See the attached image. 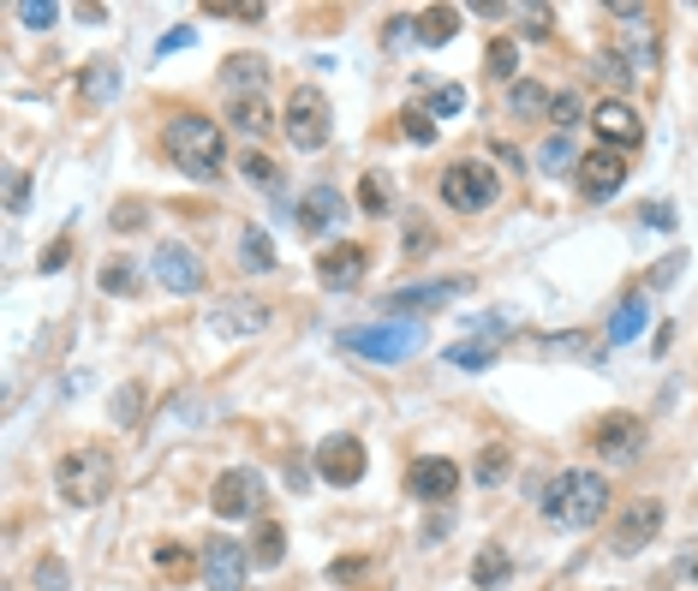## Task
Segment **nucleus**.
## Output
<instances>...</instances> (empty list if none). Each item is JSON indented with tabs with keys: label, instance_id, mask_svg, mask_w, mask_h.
<instances>
[{
	"label": "nucleus",
	"instance_id": "cd10ccee",
	"mask_svg": "<svg viewBox=\"0 0 698 591\" xmlns=\"http://www.w3.org/2000/svg\"><path fill=\"white\" fill-rule=\"evenodd\" d=\"M538 161H543V173H579V149H574V137H567V132L543 137Z\"/></svg>",
	"mask_w": 698,
	"mask_h": 591
},
{
	"label": "nucleus",
	"instance_id": "c85d7f7f",
	"mask_svg": "<svg viewBox=\"0 0 698 591\" xmlns=\"http://www.w3.org/2000/svg\"><path fill=\"white\" fill-rule=\"evenodd\" d=\"M79 91L91 96V102H108V96L120 91V67H113V60H91L84 79H79Z\"/></svg>",
	"mask_w": 698,
	"mask_h": 591
},
{
	"label": "nucleus",
	"instance_id": "473e14b6",
	"mask_svg": "<svg viewBox=\"0 0 698 591\" xmlns=\"http://www.w3.org/2000/svg\"><path fill=\"white\" fill-rule=\"evenodd\" d=\"M144 400H149L144 383H125L120 395H113V424H120V431H132V424L144 419Z\"/></svg>",
	"mask_w": 698,
	"mask_h": 591
},
{
	"label": "nucleus",
	"instance_id": "f257e3e1",
	"mask_svg": "<svg viewBox=\"0 0 698 591\" xmlns=\"http://www.w3.org/2000/svg\"><path fill=\"white\" fill-rule=\"evenodd\" d=\"M609 514V478L603 472H586V467H567L550 478L543 490V520L550 526H567V532H586Z\"/></svg>",
	"mask_w": 698,
	"mask_h": 591
},
{
	"label": "nucleus",
	"instance_id": "9d476101",
	"mask_svg": "<svg viewBox=\"0 0 698 591\" xmlns=\"http://www.w3.org/2000/svg\"><path fill=\"white\" fill-rule=\"evenodd\" d=\"M621 185H627V156H621V149H591V156H579V192H586L591 204H609Z\"/></svg>",
	"mask_w": 698,
	"mask_h": 591
},
{
	"label": "nucleus",
	"instance_id": "c756f323",
	"mask_svg": "<svg viewBox=\"0 0 698 591\" xmlns=\"http://www.w3.org/2000/svg\"><path fill=\"white\" fill-rule=\"evenodd\" d=\"M239 257H245L251 275H269V269H275V245H269V233H263V228H245V233H239Z\"/></svg>",
	"mask_w": 698,
	"mask_h": 591
},
{
	"label": "nucleus",
	"instance_id": "39448f33",
	"mask_svg": "<svg viewBox=\"0 0 698 591\" xmlns=\"http://www.w3.org/2000/svg\"><path fill=\"white\" fill-rule=\"evenodd\" d=\"M502 192L496 168L490 161H454V168H442V204L460 209V216H478V209H490Z\"/></svg>",
	"mask_w": 698,
	"mask_h": 591
},
{
	"label": "nucleus",
	"instance_id": "f704fd0d",
	"mask_svg": "<svg viewBox=\"0 0 698 591\" xmlns=\"http://www.w3.org/2000/svg\"><path fill=\"white\" fill-rule=\"evenodd\" d=\"M507 467H514V460H507V448H502V443H490L484 455H478V484H502Z\"/></svg>",
	"mask_w": 698,
	"mask_h": 591
},
{
	"label": "nucleus",
	"instance_id": "1a4fd4ad",
	"mask_svg": "<svg viewBox=\"0 0 698 591\" xmlns=\"http://www.w3.org/2000/svg\"><path fill=\"white\" fill-rule=\"evenodd\" d=\"M364 443L359 436H328L323 448H316V472H323V484H335V490H352L364 478Z\"/></svg>",
	"mask_w": 698,
	"mask_h": 591
},
{
	"label": "nucleus",
	"instance_id": "aec40b11",
	"mask_svg": "<svg viewBox=\"0 0 698 591\" xmlns=\"http://www.w3.org/2000/svg\"><path fill=\"white\" fill-rule=\"evenodd\" d=\"M233 132H245V137H269L275 125H281V114H275L269 102H263V96H233Z\"/></svg>",
	"mask_w": 698,
	"mask_h": 591
},
{
	"label": "nucleus",
	"instance_id": "4be33fe9",
	"mask_svg": "<svg viewBox=\"0 0 698 591\" xmlns=\"http://www.w3.org/2000/svg\"><path fill=\"white\" fill-rule=\"evenodd\" d=\"M101 293H113V299H137V293H144L137 263L132 257H108V263H101Z\"/></svg>",
	"mask_w": 698,
	"mask_h": 591
},
{
	"label": "nucleus",
	"instance_id": "a18cd8bd",
	"mask_svg": "<svg viewBox=\"0 0 698 591\" xmlns=\"http://www.w3.org/2000/svg\"><path fill=\"white\" fill-rule=\"evenodd\" d=\"M24 197H31V180H24V173H12V180H7V209H12V216L24 209Z\"/></svg>",
	"mask_w": 698,
	"mask_h": 591
},
{
	"label": "nucleus",
	"instance_id": "58836bf2",
	"mask_svg": "<svg viewBox=\"0 0 698 591\" xmlns=\"http://www.w3.org/2000/svg\"><path fill=\"white\" fill-rule=\"evenodd\" d=\"M406 137H412V144H436V120H430V114H418V108H406Z\"/></svg>",
	"mask_w": 698,
	"mask_h": 591
},
{
	"label": "nucleus",
	"instance_id": "0eeeda50",
	"mask_svg": "<svg viewBox=\"0 0 698 591\" xmlns=\"http://www.w3.org/2000/svg\"><path fill=\"white\" fill-rule=\"evenodd\" d=\"M263 478L251 472V467H227L221 478H215V490H209V508L221 514V520H257L263 514Z\"/></svg>",
	"mask_w": 698,
	"mask_h": 591
},
{
	"label": "nucleus",
	"instance_id": "09e8293b",
	"mask_svg": "<svg viewBox=\"0 0 698 591\" xmlns=\"http://www.w3.org/2000/svg\"><path fill=\"white\" fill-rule=\"evenodd\" d=\"M137 221H144V209H137V204H120V209H113V228H120V233H132Z\"/></svg>",
	"mask_w": 698,
	"mask_h": 591
},
{
	"label": "nucleus",
	"instance_id": "ea45409f",
	"mask_svg": "<svg viewBox=\"0 0 698 591\" xmlns=\"http://www.w3.org/2000/svg\"><path fill=\"white\" fill-rule=\"evenodd\" d=\"M519 31L538 43V36H550V7H519Z\"/></svg>",
	"mask_w": 698,
	"mask_h": 591
},
{
	"label": "nucleus",
	"instance_id": "c03bdc74",
	"mask_svg": "<svg viewBox=\"0 0 698 591\" xmlns=\"http://www.w3.org/2000/svg\"><path fill=\"white\" fill-rule=\"evenodd\" d=\"M639 216H645V228H663V233L675 228V209H669V204H645Z\"/></svg>",
	"mask_w": 698,
	"mask_h": 591
},
{
	"label": "nucleus",
	"instance_id": "f8f14e48",
	"mask_svg": "<svg viewBox=\"0 0 698 591\" xmlns=\"http://www.w3.org/2000/svg\"><path fill=\"white\" fill-rule=\"evenodd\" d=\"M156 281L168 287V293H197L203 287V257L192 245H180V239H168V245L156 251Z\"/></svg>",
	"mask_w": 698,
	"mask_h": 591
},
{
	"label": "nucleus",
	"instance_id": "49530a36",
	"mask_svg": "<svg viewBox=\"0 0 698 591\" xmlns=\"http://www.w3.org/2000/svg\"><path fill=\"white\" fill-rule=\"evenodd\" d=\"M67 257H72V239H55V245H48V257H43V269H48V275L67 269Z\"/></svg>",
	"mask_w": 698,
	"mask_h": 591
},
{
	"label": "nucleus",
	"instance_id": "20e7f679",
	"mask_svg": "<svg viewBox=\"0 0 698 591\" xmlns=\"http://www.w3.org/2000/svg\"><path fill=\"white\" fill-rule=\"evenodd\" d=\"M340 347L347 353H364L371 364H400L424 347V323L418 317H383L371 329H340Z\"/></svg>",
	"mask_w": 698,
	"mask_h": 591
},
{
	"label": "nucleus",
	"instance_id": "c9c22d12",
	"mask_svg": "<svg viewBox=\"0 0 698 591\" xmlns=\"http://www.w3.org/2000/svg\"><path fill=\"white\" fill-rule=\"evenodd\" d=\"M239 168H245V180H251V185H263V192H275V185H281V168H275L269 156H245Z\"/></svg>",
	"mask_w": 698,
	"mask_h": 591
},
{
	"label": "nucleus",
	"instance_id": "a211bd4d",
	"mask_svg": "<svg viewBox=\"0 0 698 591\" xmlns=\"http://www.w3.org/2000/svg\"><path fill=\"white\" fill-rule=\"evenodd\" d=\"M215 329L221 335H257V329H269V305H263V299H227V305L215 311Z\"/></svg>",
	"mask_w": 698,
	"mask_h": 591
},
{
	"label": "nucleus",
	"instance_id": "8fccbe9b",
	"mask_svg": "<svg viewBox=\"0 0 698 591\" xmlns=\"http://www.w3.org/2000/svg\"><path fill=\"white\" fill-rule=\"evenodd\" d=\"M185 43H192V24H180V31L161 36V55H173V48H185Z\"/></svg>",
	"mask_w": 698,
	"mask_h": 591
},
{
	"label": "nucleus",
	"instance_id": "ddd939ff",
	"mask_svg": "<svg viewBox=\"0 0 698 591\" xmlns=\"http://www.w3.org/2000/svg\"><path fill=\"white\" fill-rule=\"evenodd\" d=\"M364 263H371V251L364 245H328L323 257H316V275H323V287H335V293H347V287L364 281Z\"/></svg>",
	"mask_w": 698,
	"mask_h": 591
},
{
	"label": "nucleus",
	"instance_id": "393cba45",
	"mask_svg": "<svg viewBox=\"0 0 698 591\" xmlns=\"http://www.w3.org/2000/svg\"><path fill=\"white\" fill-rule=\"evenodd\" d=\"M555 108V96H543L538 84H507V114L514 120H538V114H550Z\"/></svg>",
	"mask_w": 698,
	"mask_h": 591
},
{
	"label": "nucleus",
	"instance_id": "dca6fc26",
	"mask_svg": "<svg viewBox=\"0 0 698 591\" xmlns=\"http://www.w3.org/2000/svg\"><path fill=\"white\" fill-rule=\"evenodd\" d=\"M591 125H598V132L609 137V144H621V156L645 144V125H639V114H633L627 102H615V96H609V102H598V114H591Z\"/></svg>",
	"mask_w": 698,
	"mask_h": 591
},
{
	"label": "nucleus",
	"instance_id": "bb28decb",
	"mask_svg": "<svg viewBox=\"0 0 698 591\" xmlns=\"http://www.w3.org/2000/svg\"><path fill=\"white\" fill-rule=\"evenodd\" d=\"M507 574H514V556H507V550H496V544H490L484 556L472 562V586H478V591H496Z\"/></svg>",
	"mask_w": 698,
	"mask_h": 591
},
{
	"label": "nucleus",
	"instance_id": "2f4dec72",
	"mask_svg": "<svg viewBox=\"0 0 698 591\" xmlns=\"http://www.w3.org/2000/svg\"><path fill=\"white\" fill-rule=\"evenodd\" d=\"M359 209L364 216H388V209H395V192H388L383 173H364L359 180Z\"/></svg>",
	"mask_w": 698,
	"mask_h": 591
},
{
	"label": "nucleus",
	"instance_id": "e433bc0d",
	"mask_svg": "<svg viewBox=\"0 0 698 591\" xmlns=\"http://www.w3.org/2000/svg\"><path fill=\"white\" fill-rule=\"evenodd\" d=\"M36 591H67V562H60V556L36 562Z\"/></svg>",
	"mask_w": 698,
	"mask_h": 591
},
{
	"label": "nucleus",
	"instance_id": "2eb2a0df",
	"mask_svg": "<svg viewBox=\"0 0 698 591\" xmlns=\"http://www.w3.org/2000/svg\"><path fill=\"white\" fill-rule=\"evenodd\" d=\"M406 484H412L418 502H454V490H460V467H454V460H418V467L406 472Z\"/></svg>",
	"mask_w": 698,
	"mask_h": 591
},
{
	"label": "nucleus",
	"instance_id": "412c9836",
	"mask_svg": "<svg viewBox=\"0 0 698 591\" xmlns=\"http://www.w3.org/2000/svg\"><path fill=\"white\" fill-rule=\"evenodd\" d=\"M454 31H460V12H454V7H430L424 19H412V36H418L424 48L454 43Z\"/></svg>",
	"mask_w": 698,
	"mask_h": 591
},
{
	"label": "nucleus",
	"instance_id": "9b49d317",
	"mask_svg": "<svg viewBox=\"0 0 698 591\" xmlns=\"http://www.w3.org/2000/svg\"><path fill=\"white\" fill-rule=\"evenodd\" d=\"M245 544H233V538H209L203 544V580H209V591H245Z\"/></svg>",
	"mask_w": 698,
	"mask_h": 591
},
{
	"label": "nucleus",
	"instance_id": "a878e982",
	"mask_svg": "<svg viewBox=\"0 0 698 591\" xmlns=\"http://www.w3.org/2000/svg\"><path fill=\"white\" fill-rule=\"evenodd\" d=\"M281 556H287V532L275 520H263L257 538H251V562H257V568H281Z\"/></svg>",
	"mask_w": 698,
	"mask_h": 591
},
{
	"label": "nucleus",
	"instance_id": "5701e85b",
	"mask_svg": "<svg viewBox=\"0 0 698 591\" xmlns=\"http://www.w3.org/2000/svg\"><path fill=\"white\" fill-rule=\"evenodd\" d=\"M645 317H651V305H645V293H627V299H621V311H615V317H609V341H615V347H627L633 335L645 329Z\"/></svg>",
	"mask_w": 698,
	"mask_h": 591
},
{
	"label": "nucleus",
	"instance_id": "423d86ee",
	"mask_svg": "<svg viewBox=\"0 0 698 591\" xmlns=\"http://www.w3.org/2000/svg\"><path fill=\"white\" fill-rule=\"evenodd\" d=\"M328 96L316 91V84H299L293 96H287V114H281V132L293 149H323L328 144Z\"/></svg>",
	"mask_w": 698,
	"mask_h": 591
},
{
	"label": "nucleus",
	"instance_id": "4468645a",
	"mask_svg": "<svg viewBox=\"0 0 698 591\" xmlns=\"http://www.w3.org/2000/svg\"><path fill=\"white\" fill-rule=\"evenodd\" d=\"M591 448H598L603 460H639V448H645V424L639 419H603L598 431H591Z\"/></svg>",
	"mask_w": 698,
	"mask_h": 591
},
{
	"label": "nucleus",
	"instance_id": "de8ad7c7",
	"mask_svg": "<svg viewBox=\"0 0 698 591\" xmlns=\"http://www.w3.org/2000/svg\"><path fill=\"white\" fill-rule=\"evenodd\" d=\"M460 108H466V91H454V84L436 91V114H460Z\"/></svg>",
	"mask_w": 698,
	"mask_h": 591
},
{
	"label": "nucleus",
	"instance_id": "7ed1b4c3",
	"mask_svg": "<svg viewBox=\"0 0 698 591\" xmlns=\"http://www.w3.org/2000/svg\"><path fill=\"white\" fill-rule=\"evenodd\" d=\"M55 490H60V502H72V508H96V502H108V490H113V455H108V448H96V443L60 455Z\"/></svg>",
	"mask_w": 698,
	"mask_h": 591
},
{
	"label": "nucleus",
	"instance_id": "f3484780",
	"mask_svg": "<svg viewBox=\"0 0 698 591\" xmlns=\"http://www.w3.org/2000/svg\"><path fill=\"white\" fill-rule=\"evenodd\" d=\"M335 221H347V197H340L335 185H311L304 204H299V228L304 233H323V228H335Z\"/></svg>",
	"mask_w": 698,
	"mask_h": 591
},
{
	"label": "nucleus",
	"instance_id": "f03ea898",
	"mask_svg": "<svg viewBox=\"0 0 698 591\" xmlns=\"http://www.w3.org/2000/svg\"><path fill=\"white\" fill-rule=\"evenodd\" d=\"M161 149H168V161L180 173H192V180H215L227 161V137L209 114H173L168 132H161Z\"/></svg>",
	"mask_w": 698,
	"mask_h": 591
},
{
	"label": "nucleus",
	"instance_id": "37998d69",
	"mask_svg": "<svg viewBox=\"0 0 698 591\" xmlns=\"http://www.w3.org/2000/svg\"><path fill=\"white\" fill-rule=\"evenodd\" d=\"M555 353H598V341H591V335H555Z\"/></svg>",
	"mask_w": 698,
	"mask_h": 591
},
{
	"label": "nucleus",
	"instance_id": "6ab92c4d",
	"mask_svg": "<svg viewBox=\"0 0 698 591\" xmlns=\"http://www.w3.org/2000/svg\"><path fill=\"white\" fill-rule=\"evenodd\" d=\"M460 293H466V281H430V287H400L383 305L388 311H424V305H448V299H460Z\"/></svg>",
	"mask_w": 698,
	"mask_h": 591
},
{
	"label": "nucleus",
	"instance_id": "6e6552de",
	"mask_svg": "<svg viewBox=\"0 0 698 591\" xmlns=\"http://www.w3.org/2000/svg\"><path fill=\"white\" fill-rule=\"evenodd\" d=\"M657 532H663V502H657V496H639V502H627V508H621L609 550H615V556H639V550H651Z\"/></svg>",
	"mask_w": 698,
	"mask_h": 591
},
{
	"label": "nucleus",
	"instance_id": "7c9ffc66",
	"mask_svg": "<svg viewBox=\"0 0 698 591\" xmlns=\"http://www.w3.org/2000/svg\"><path fill=\"white\" fill-rule=\"evenodd\" d=\"M514 67H519V43H514V36H496L490 55H484V72H490V79H502V84H514Z\"/></svg>",
	"mask_w": 698,
	"mask_h": 591
},
{
	"label": "nucleus",
	"instance_id": "79ce46f5",
	"mask_svg": "<svg viewBox=\"0 0 698 591\" xmlns=\"http://www.w3.org/2000/svg\"><path fill=\"white\" fill-rule=\"evenodd\" d=\"M156 562L168 574H180V568H192V556H185V544H156Z\"/></svg>",
	"mask_w": 698,
	"mask_h": 591
},
{
	"label": "nucleus",
	"instance_id": "a19ab883",
	"mask_svg": "<svg viewBox=\"0 0 698 591\" xmlns=\"http://www.w3.org/2000/svg\"><path fill=\"white\" fill-rule=\"evenodd\" d=\"M550 120H555V125H562V132H567V125L579 120V96H574V91H562V96H555V108H550Z\"/></svg>",
	"mask_w": 698,
	"mask_h": 591
},
{
	"label": "nucleus",
	"instance_id": "b1692460",
	"mask_svg": "<svg viewBox=\"0 0 698 591\" xmlns=\"http://www.w3.org/2000/svg\"><path fill=\"white\" fill-rule=\"evenodd\" d=\"M221 79H227V91H245V96H251L263 79H269V60H263V55H233V60L221 67Z\"/></svg>",
	"mask_w": 698,
	"mask_h": 591
},
{
	"label": "nucleus",
	"instance_id": "4c0bfd02",
	"mask_svg": "<svg viewBox=\"0 0 698 591\" xmlns=\"http://www.w3.org/2000/svg\"><path fill=\"white\" fill-rule=\"evenodd\" d=\"M19 19L31 24V31H48V24L60 19V7H48V0H24V7H19Z\"/></svg>",
	"mask_w": 698,
	"mask_h": 591
},
{
	"label": "nucleus",
	"instance_id": "72a5a7b5",
	"mask_svg": "<svg viewBox=\"0 0 698 591\" xmlns=\"http://www.w3.org/2000/svg\"><path fill=\"white\" fill-rule=\"evenodd\" d=\"M448 364H460V371H490V364H496V353H490L484 341H454V347H448Z\"/></svg>",
	"mask_w": 698,
	"mask_h": 591
}]
</instances>
